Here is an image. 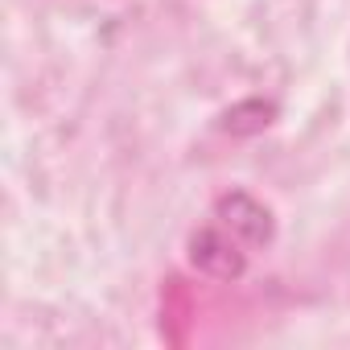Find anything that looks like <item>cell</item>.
Wrapping results in <instances>:
<instances>
[{
    "mask_svg": "<svg viewBox=\"0 0 350 350\" xmlns=\"http://www.w3.org/2000/svg\"><path fill=\"white\" fill-rule=\"evenodd\" d=\"M186 256L202 276H215V280H239L247 272V252L223 223L198 227L186 243Z\"/></svg>",
    "mask_w": 350,
    "mask_h": 350,
    "instance_id": "1",
    "label": "cell"
},
{
    "mask_svg": "<svg viewBox=\"0 0 350 350\" xmlns=\"http://www.w3.org/2000/svg\"><path fill=\"white\" fill-rule=\"evenodd\" d=\"M215 219H219V223L243 243V247H268L272 235H276V219H272V211H268L260 198L243 194V190L223 194L219 206H215Z\"/></svg>",
    "mask_w": 350,
    "mask_h": 350,
    "instance_id": "2",
    "label": "cell"
},
{
    "mask_svg": "<svg viewBox=\"0 0 350 350\" xmlns=\"http://www.w3.org/2000/svg\"><path fill=\"white\" fill-rule=\"evenodd\" d=\"M272 116H276L272 103H264V99H243V103H235V107L223 116V128H227L231 136H256V132H264V128L272 124Z\"/></svg>",
    "mask_w": 350,
    "mask_h": 350,
    "instance_id": "3",
    "label": "cell"
}]
</instances>
